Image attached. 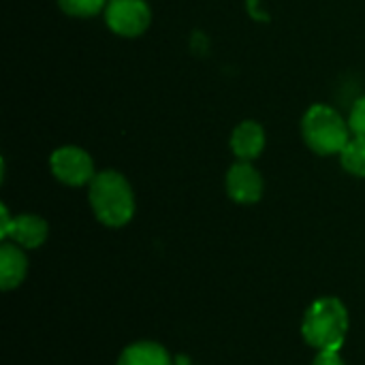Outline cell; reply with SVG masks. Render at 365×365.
Listing matches in <instances>:
<instances>
[{"instance_id": "6da1fadb", "label": "cell", "mask_w": 365, "mask_h": 365, "mask_svg": "<svg viewBox=\"0 0 365 365\" xmlns=\"http://www.w3.org/2000/svg\"><path fill=\"white\" fill-rule=\"evenodd\" d=\"M94 216L105 227H124L135 214V195L128 180L113 169L101 171L88 184Z\"/></svg>"}, {"instance_id": "7a4b0ae2", "label": "cell", "mask_w": 365, "mask_h": 365, "mask_svg": "<svg viewBox=\"0 0 365 365\" xmlns=\"http://www.w3.org/2000/svg\"><path fill=\"white\" fill-rule=\"evenodd\" d=\"M349 334V310L338 297L317 299L304 314L302 336L304 340L319 349H342Z\"/></svg>"}, {"instance_id": "3957f363", "label": "cell", "mask_w": 365, "mask_h": 365, "mask_svg": "<svg viewBox=\"0 0 365 365\" xmlns=\"http://www.w3.org/2000/svg\"><path fill=\"white\" fill-rule=\"evenodd\" d=\"M302 137L314 154L334 156L351 141V126L334 107L312 105L302 118Z\"/></svg>"}, {"instance_id": "277c9868", "label": "cell", "mask_w": 365, "mask_h": 365, "mask_svg": "<svg viewBox=\"0 0 365 365\" xmlns=\"http://www.w3.org/2000/svg\"><path fill=\"white\" fill-rule=\"evenodd\" d=\"M103 13L109 30L124 38L141 36L152 24V11L145 0H109Z\"/></svg>"}, {"instance_id": "5b68a950", "label": "cell", "mask_w": 365, "mask_h": 365, "mask_svg": "<svg viewBox=\"0 0 365 365\" xmlns=\"http://www.w3.org/2000/svg\"><path fill=\"white\" fill-rule=\"evenodd\" d=\"M51 173L66 186H86L94 180V160L79 145H62L49 158Z\"/></svg>"}, {"instance_id": "8992f818", "label": "cell", "mask_w": 365, "mask_h": 365, "mask_svg": "<svg viewBox=\"0 0 365 365\" xmlns=\"http://www.w3.org/2000/svg\"><path fill=\"white\" fill-rule=\"evenodd\" d=\"M227 192L240 205L257 203L263 197V178L246 160H237L227 173Z\"/></svg>"}, {"instance_id": "52a82bcc", "label": "cell", "mask_w": 365, "mask_h": 365, "mask_svg": "<svg viewBox=\"0 0 365 365\" xmlns=\"http://www.w3.org/2000/svg\"><path fill=\"white\" fill-rule=\"evenodd\" d=\"M265 148V130L259 122L255 120H246L240 122L233 133H231V150L237 156V160H255L261 156Z\"/></svg>"}, {"instance_id": "ba28073f", "label": "cell", "mask_w": 365, "mask_h": 365, "mask_svg": "<svg viewBox=\"0 0 365 365\" xmlns=\"http://www.w3.org/2000/svg\"><path fill=\"white\" fill-rule=\"evenodd\" d=\"M49 227L36 214H19L11 220V227L2 240H11L21 248H38L47 240Z\"/></svg>"}, {"instance_id": "9c48e42d", "label": "cell", "mask_w": 365, "mask_h": 365, "mask_svg": "<svg viewBox=\"0 0 365 365\" xmlns=\"http://www.w3.org/2000/svg\"><path fill=\"white\" fill-rule=\"evenodd\" d=\"M28 272V259L21 250V246L13 242H2L0 246V287L2 291L17 289Z\"/></svg>"}, {"instance_id": "30bf717a", "label": "cell", "mask_w": 365, "mask_h": 365, "mask_svg": "<svg viewBox=\"0 0 365 365\" xmlns=\"http://www.w3.org/2000/svg\"><path fill=\"white\" fill-rule=\"evenodd\" d=\"M118 365H175L169 353L156 342L130 344L118 359Z\"/></svg>"}, {"instance_id": "8fae6325", "label": "cell", "mask_w": 365, "mask_h": 365, "mask_svg": "<svg viewBox=\"0 0 365 365\" xmlns=\"http://www.w3.org/2000/svg\"><path fill=\"white\" fill-rule=\"evenodd\" d=\"M340 163L351 175L365 178V137H355L346 143L340 152Z\"/></svg>"}, {"instance_id": "7c38bea8", "label": "cell", "mask_w": 365, "mask_h": 365, "mask_svg": "<svg viewBox=\"0 0 365 365\" xmlns=\"http://www.w3.org/2000/svg\"><path fill=\"white\" fill-rule=\"evenodd\" d=\"M58 6L71 17H94L105 11L109 0H56Z\"/></svg>"}, {"instance_id": "4fadbf2b", "label": "cell", "mask_w": 365, "mask_h": 365, "mask_svg": "<svg viewBox=\"0 0 365 365\" xmlns=\"http://www.w3.org/2000/svg\"><path fill=\"white\" fill-rule=\"evenodd\" d=\"M349 126L355 137H365V96L355 101L349 115Z\"/></svg>"}, {"instance_id": "5bb4252c", "label": "cell", "mask_w": 365, "mask_h": 365, "mask_svg": "<svg viewBox=\"0 0 365 365\" xmlns=\"http://www.w3.org/2000/svg\"><path fill=\"white\" fill-rule=\"evenodd\" d=\"M312 365H346L344 359L340 357V349H325L319 351V355L314 357Z\"/></svg>"}, {"instance_id": "9a60e30c", "label": "cell", "mask_w": 365, "mask_h": 365, "mask_svg": "<svg viewBox=\"0 0 365 365\" xmlns=\"http://www.w3.org/2000/svg\"><path fill=\"white\" fill-rule=\"evenodd\" d=\"M175 365H190V361H186V357H178V364Z\"/></svg>"}]
</instances>
